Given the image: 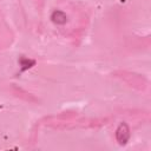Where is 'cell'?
I'll return each instance as SVG.
<instances>
[{"label": "cell", "instance_id": "obj_2", "mask_svg": "<svg viewBox=\"0 0 151 151\" xmlns=\"http://www.w3.org/2000/svg\"><path fill=\"white\" fill-rule=\"evenodd\" d=\"M51 19H52V21H53L54 24H57V25H63V24L66 22L67 17H66V14H65L64 12H61V11H54V12L52 13V15H51Z\"/></svg>", "mask_w": 151, "mask_h": 151}, {"label": "cell", "instance_id": "obj_1", "mask_svg": "<svg viewBox=\"0 0 151 151\" xmlns=\"http://www.w3.org/2000/svg\"><path fill=\"white\" fill-rule=\"evenodd\" d=\"M116 139L120 145H125L130 139V129L126 123H120L116 130Z\"/></svg>", "mask_w": 151, "mask_h": 151}]
</instances>
